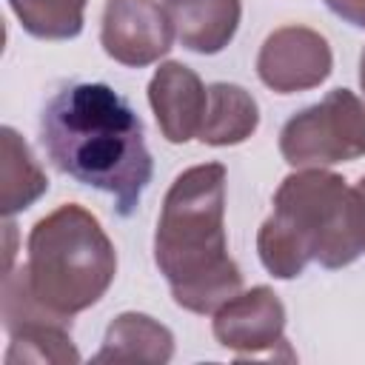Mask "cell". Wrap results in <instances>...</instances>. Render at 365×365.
I'll return each mask as SVG.
<instances>
[{
    "mask_svg": "<svg viewBox=\"0 0 365 365\" xmlns=\"http://www.w3.org/2000/svg\"><path fill=\"white\" fill-rule=\"evenodd\" d=\"M40 143L51 165L114 200L131 217L154 177L137 111L106 83H68L40 114Z\"/></svg>",
    "mask_w": 365,
    "mask_h": 365,
    "instance_id": "obj_1",
    "label": "cell"
},
{
    "mask_svg": "<svg viewBox=\"0 0 365 365\" xmlns=\"http://www.w3.org/2000/svg\"><path fill=\"white\" fill-rule=\"evenodd\" d=\"M356 188H359V194H362V197H365V177H362V180H359V182H356Z\"/></svg>",
    "mask_w": 365,
    "mask_h": 365,
    "instance_id": "obj_18",
    "label": "cell"
},
{
    "mask_svg": "<svg viewBox=\"0 0 365 365\" xmlns=\"http://www.w3.org/2000/svg\"><path fill=\"white\" fill-rule=\"evenodd\" d=\"M214 336L222 348L240 356H279L291 354L285 339V305L268 285L234 294L214 311Z\"/></svg>",
    "mask_w": 365,
    "mask_h": 365,
    "instance_id": "obj_6",
    "label": "cell"
},
{
    "mask_svg": "<svg viewBox=\"0 0 365 365\" xmlns=\"http://www.w3.org/2000/svg\"><path fill=\"white\" fill-rule=\"evenodd\" d=\"M3 163H0V211L3 217H14L37 202L48 191V177L34 160L29 143L11 128L3 125Z\"/></svg>",
    "mask_w": 365,
    "mask_h": 365,
    "instance_id": "obj_13",
    "label": "cell"
},
{
    "mask_svg": "<svg viewBox=\"0 0 365 365\" xmlns=\"http://www.w3.org/2000/svg\"><path fill=\"white\" fill-rule=\"evenodd\" d=\"M154 262L174 302L191 314H214L242 291V271L225 237L222 163H200L177 174L160 208Z\"/></svg>",
    "mask_w": 365,
    "mask_h": 365,
    "instance_id": "obj_2",
    "label": "cell"
},
{
    "mask_svg": "<svg viewBox=\"0 0 365 365\" xmlns=\"http://www.w3.org/2000/svg\"><path fill=\"white\" fill-rule=\"evenodd\" d=\"M359 86L365 91V48H362V57H359Z\"/></svg>",
    "mask_w": 365,
    "mask_h": 365,
    "instance_id": "obj_17",
    "label": "cell"
},
{
    "mask_svg": "<svg viewBox=\"0 0 365 365\" xmlns=\"http://www.w3.org/2000/svg\"><path fill=\"white\" fill-rule=\"evenodd\" d=\"M279 154L294 168H325L365 157V103L348 88L328 91L285 120Z\"/></svg>",
    "mask_w": 365,
    "mask_h": 365,
    "instance_id": "obj_5",
    "label": "cell"
},
{
    "mask_svg": "<svg viewBox=\"0 0 365 365\" xmlns=\"http://www.w3.org/2000/svg\"><path fill=\"white\" fill-rule=\"evenodd\" d=\"M334 54L328 40L308 26H282L265 37L257 54V77L277 94L317 88L328 80Z\"/></svg>",
    "mask_w": 365,
    "mask_h": 365,
    "instance_id": "obj_8",
    "label": "cell"
},
{
    "mask_svg": "<svg viewBox=\"0 0 365 365\" xmlns=\"http://www.w3.org/2000/svg\"><path fill=\"white\" fill-rule=\"evenodd\" d=\"M23 274L48 311L74 317L106 297L117 274V254L100 220L83 205L66 202L29 231Z\"/></svg>",
    "mask_w": 365,
    "mask_h": 365,
    "instance_id": "obj_4",
    "label": "cell"
},
{
    "mask_svg": "<svg viewBox=\"0 0 365 365\" xmlns=\"http://www.w3.org/2000/svg\"><path fill=\"white\" fill-rule=\"evenodd\" d=\"M88 0H9L20 26L40 40H71L83 31Z\"/></svg>",
    "mask_w": 365,
    "mask_h": 365,
    "instance_id": "obj_14",
    "label": "cell"
},
{
    "mask_svg": "<svg viewBox=\"0 0 365 365\" xmlns=\"http://www.w3.org/2000/svg\"><path fill=\"white\" fill-rule=\"evenodd\" d=\"M174 26L157 0H106L100 46L123 66L143 68L171 51Z\"/></svg>",
    "mask_w": 365,
    "mask_h": 365,
    "instance_id": "obj_7",
    "label": "cell"
},
{
    "mask_svg": "<svg viewBox=\"0 0 365 365\" xmlns=\"http://www.w3.org/2000/svg\"><path fill=\"white\" fill-rule=\"evenodd\" d=\"M325 6L345 23L365 29V0H325Z\"/></svg>",
    "mask_w": 365,
    "mask_h": 365,
    "instance_id": "obj_16",
    "label": "cell"
},
{
    "mask_svg": "<svg viewBox=\"0 0 365 365\" xmlns=\"http://www.w3.org/2000/svg\"><path fill=\"white\" fill-rule=\"evenodd\" d=\"M259 125L257 100L237 83H211L202 125L197 131L200 143L222 148L245 143Z\"/></svg>",
    "mask_w": 365,
    "mask_h": 365,
    "instance_id": "obj_12",
    "label": "cell"
},
{
    "mask_svg": "<svg viewBox=\"0 0 365 365\" xmlns=\"http://www.w3.org/2000/svg\"><path fill=\"white\" fill-rule=\"evenodd\" d=\"M148 103L157 117L160 134L168 143H188L197 137L208 103V88L200 74L177 60L163 63L148 83Z\"/></svg>",
    "mask_w": 365,
    "mask_h": 365,
    "instance_id": "obj_9",
    "label": "cell"
},
{
    "mask_svg": "<svg viewBox=\"0 0 365 365\" xmlns=\"http://www.w3.org/2000/svg\"><path fill=\"white\" fill-rule=\"evenodd\" d=\"M6 365L14 362H80V351L71 342V325H37L9 334Z\"/></svg>",
    "mask_w": 365,
    "mask_h": 365,
    "instance_id": "obj_15",
    "label": "cell"
},
{
    "mask_svg": "<svg viewBox=\"0 0 365 365\" xmlns=\"http://www.w3.org/2000/svg\"><path fill=\"white\" fill-rule=\"evenodd\" d=\"M257 254L277 279H297L308 262L345 268L365 254V197L325 168L288 174L259 225Z\"/></svg>",
    "mask_w": 365,
    "mask_h": 365,
    "instance_id": "obj_3",
    "label": "cell"
},
{
    "mask_svg": "<svg viewBox=\"0 0 365 365\" xmlns=\"http://www.w3.org/2000/svg\"><path fill=\"white\" fill-rule=\"evenodd\" d=\"M174 356V334L148 314L125 311L111 319L94 362H168Z\"/></svg>",
    "mask_w": 365,
    "mask_h": 365,
    "instance_id": "obj_11",
    "label": "cell"
},
{
    "mask_svg": "<svg viewBox=\"0 0 365 365\" xmlns=\"http://www.w3.org/2000/svg\"><path fill=\"white\" fill-rule=\"evenodd\" d=\"M177 40L194 54H220L237 34L242 0H165Z\"/></svg>",
    "mask_w": 365,
    "mask_h": 365,
    "instance_id": "obj_10",
    "label": "cell"
}]
</instances>
